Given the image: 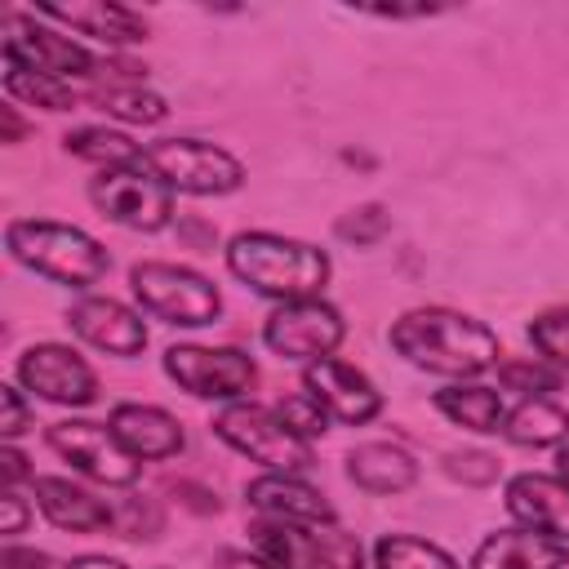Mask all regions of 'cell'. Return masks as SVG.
I'll use <instances>...</instances> for the list:
<instances>
[{
    "mask_svg": "<svg viewBox=\"0 0 569 569\" xmlns=\"http://www.w3.org/2000/svg\"><path fill=\"white\" fill-rule=\"evenodd\" d=\"M391 347L427 369V373H445V378H476L485 369L498 365L502 347L498 333L489 325H480L467 311L453 307H413L391 325Z\"/></svg>",
    "mask_w": 569,
    "mask_h": 569,
    "instance_id": "obj_1",
    "label": "cell"
},
{
    "mask_svg": "<svg viewBox=\"0 0 569 569\" xmlns=\"http://www.w3.org/2000/svg\"><path fill=\"white\" fill-rule=\"evenodd\" d=\"M227 271L262 298L302 302V298H320L329 280V253L293 236L240 231L227 244Z\"/></svg>",
    "mask_w": 569,
    "mask_h": 569,
    "instance_id": "obj_2",
    "label": "cell"
},
{
    "mask_svg": "<svg viewBox=\"0 0 569 569\" xmlns=\"http://www.w3.org/2000/svg\"><path fill=\"white\" fill-rule=\"evenodd\" d=\"M4 244L22 267H31L58 284H71V289H89L111 267L107 249L89 231L49 222V218H13L4 227Z\"/></svg>",
    "mask_w": 569,
    "mask_h": 569,
    "instance_id": "obj_3",
    "label": "cell"
},
{
    "mask_svg": "<svg viewBox=\"0 0 569 569\" xmlns=\"http://www.w3.org/2000/svg\"><path fill=\"white\" fill-rule=\"evenodd\" d=\"M249 542L258 556L276 560L280 569H360L365 551L360 538L338 525H307V520H253Z\"/></svg>",
    "mask_w": 569,
    "mask_h": 569,
    "instance_id": "obj_4",
    "label": "cell"
},
{
    "mask_svg": "<svg viewBox=\"0 0 569 569\" xmlns=\"http://www.w3.org/2000/svg\"><path fill=\"white\" fill-rule=\"evenodd\" d=\"M129 284H133L138 307L160 316L164 325L200 329V325H213L222 311V293L213 289V280L178 262H138L129 271Z\"/></svg>",
    "mask_w": 569,
    "mask_h": 569,
    "instance_id": "obj_5",
    "label": "cell"
},
{
    "mask_svg": "<svg viewBox=\"0 0 569 569\" xmlns=\"http://www.w3.org/2000/svg\"><path fill=\"white\" fill-rule=\"evenodd\" d=\"M147 169L169 187L187 196H231L244 182V164L213 142L200 138H160L147 147Z\"/></svg>",
    "mask_w": 569,
    "mask_h": 569,
    "instance_id": "obj_6",
    "label": "cell"
},
{
    "mask_svg": "<svg viewBox=\"0 0 569 569\" xmlns=\"http://www.w3.org/2000/svg\"><path fill=\"white\" fill-rule=\"evenodd\" d=\"M213 436H218L222 445H231L236 453L262 462L267 471L298 476V471H307V467L316 462V458H311V445H307L302 436H293V431L276 418V409H262V405H244V400L227 405V409L213 418Z\"/></svg>",
    "mask_w": 569,
    "mask_h": 569,
    "instance_id": "obj_7",
    "label": "cell"
},
{
    "mask_svg": "<svg viewBox=\"0 0 569 569\" xmlns=\"http://www.w3.org/2000/svg\"><path fill=\"white\" fill-rule=\"evenodd\" d=\"M89 200L98 204L102 218L133 227V231H160L173 218V191L147 169H98L89 182Z\"/></svg>",
    "mask_w": 569,
    "mask_h": 569,
    "instance_id": "obj_8",
    "label": "cell"
},
{
    "mask_svg": "<svg viewBox=\"0 0 569 569\" xmlns=\"http://www.w3.org/2000/svg\"><path fill=\"white\" fill-rule=\"evenodd\" d=\"M164 373L200 400H231V405L258 382V365L240 347H196V342L169 347Z\"/></svg>",
    "mask_w": 569,
    "mask_h": 569,
    "instance_id": "obj_9",
    "label": "cell"
},
{
    "mask_svg": "<svg viewBox=\"0 0 569 569\" xmlns=\"http://www.w3.org/2000/svg\"><path fill=\"white\" fill-rule=\"evenodd\" d=\"M347 325L338 316V307H329L325 298H302V302H280L267 325H262V342L284 356V360H325L333 356V347L342 342Z\"/></svg>",
    "mask_w": 569,
    "mask_h": 569,
    "instance_id": "obj_10",
    "label": "cell"
},
{
    "mask_svg": "<svg viewBox=\"0 0 569 569\" xmlns=\"http://www.w3.org/2000/svg\"><path fill=\"white\" fill-rule=\"evenodd\" d=\"M4 67H27L58 80H89L98 58L71 36H58L22 13H4Z\"/></svg>",
    "mask_w": 569,
    "mask_h": 569,
    "instance_id": "obj_11",
    "label": "cell"
},
{
    "mask_svg": "<svg viewBox=\"0 0 569 569\" xmlns=\"http://www.w3.org/2000/svg\"><path fill=\"white\" fill-rule=\"evenodd\" d=\"M44 440H49V449L58 453V458H67L76 471H84L89 480H98V485H133L138 480V458L116 440V431L111 427H102V422H84V418H76V422H53L49 431H44Z\"/></svg>",
    "mask_w": 569,
    "mask_h": 569,
    "instance_id": "obj_12",
    "label": "cell"
},
{
    "mask_svg": "<svg viewBox=\"0 0 569 569\" xmlns=\"http://www.w3.org/2000/svg\"><path fill=\"white\" fill-rule=\"evenodd\" d=\"M18 382L36 391L49 405H71L84 409L98 400V378L93 369L62 342H36L18 356Z\"/></svg>",
    "mask_w": 569,
    "mask_h": 569,
    "instance_id": "obj_13",
    "label": "cell"
},
{
    "mask_svg": "<svg viewBox=\"0 0 569 569\" xmlns=\"http://www.w3.org/2000/svg\"><path fill=\"white\" fill-rule=\"evenodd\" d=\"M302 391H307L329 418H338V422H347V427H360V422H369V418L382 413V391H378L356 365L333 360V356L311 360V365L302 369Z\"/></svg>",
    "mask_w": 569,
    "mask_h": 569,
    "instance_id": "obj_14",
    "label": "cell"
},
{
    "mask_svg": "<svg viewBox=\"0 0 569 569\" xmlns=\"http://www.w3.org/2000/svg\"><path fill=\"white\" fill-rule=\"evenodd\" d=\"M67 325H71L89 347H98V351H107V356H138V351L147 347V325H142V316H138L133 307L116 302V298H98V293H93V298L71 302Z\"/></svg>",
    "mask_w": 569,
    "mask_h": 569,
    "instance_id": "obj_15",
    "label": "cell"
},
{
    "mask_svg": "<svg viewBox=\"0 0 569 569\" xmlns=\"http://www.w3.org/2000/svg\"><path fill=\"white\" fill-rule=\"evenodd\" d=\"M507 511L525 529H538L556 542H569V485L560 476H542V471L511 476L507 480Z\"/></svg>",
    "mask_w": 569,
    "mask_h": 569,
    "instance_id": "obj_16",
    "label": "cell"
},
{
    "mask_svg": "<svg viewBox=\"0 0 569 569\" xmlns=\"http://www.w3.org/2000/svg\"><path fill=\"white\" fill-rule=\"evenodd\" d=\"M107 427L116 431V440L133 453V458H147V462H160V458H173L182 453V427L173 413L156 409V405H116Z\"/></svg>",
    "mask_w": 569,
    "mask_h": 569,
    "instance_id": "obj_17",
    "label": "cell"
},
{
    "mask_svg": "<svg viewBox=\"0 0 569 569\" xmlns=\"http://www.w3.org/2000/svg\"><path fill=\"white\" fill-rule=\"evenodd\" d=\"M249 507H258L262 516L271 520H307V525H333V502L311 489L307 480L298 476H284V471H267L258 480H249L244 489Z\"/></svg>",
    "mask_w": 569,
    "mask_h": 569,
    "instance_id": "obj_18",
    "label": "cell"
},
{
    "mask_svg": "<svg viewBox=\"0 0 569 569\" xmlns=\"http://www.w3.org/2000/svg\"><path fill=\"white\" fill-rule=\"evenodd\" d=\"M31 489H36V507L44 511L49 525L58 529H71V533H98V529H111L116 525V511L93 498L89 489L62 480V476H31Z\"/></svg>",
    "mask_w": 569,
    "mask_h": 569,
    "instance_id": "obj_19",
    "label": "cell"
},
{
    "mask_svg": "<svg viewBox=\"0 0 569 569\" xmlns=\"http://www.w3.org/2000/svg\"><path fill=\"white\" fill-rule=\"evenodd\" d=\"M565 565H569V547L538 529H498L471 556V569H565Z\"/></svg>",
    "mask_w": 569,
    "mask_h": 569,
    "instance_id": "obj_20",
    "label": "cell"
},
{
    "mask_svg": "<svg viewBox=\"0 0 569 569\" xmlns=\"http://www.w3.org/2000/svg\"><path fill=\"white\" fill-rule=\"evenodd\" d=\"M36 13L53 18V22H67L71 31L80 36H93L102 44H138L147 40V22L124 9V4H111V0H71V4H40Z\"/></svg>",
    "mask_w": 569,
    "mask_h": 569,
    "instance_id": "obj_21",
    "label": "cell"
},
{
    "mask_svg": "<svg viewBox=\"0 0 569 569\" xmlns=\"http://www.w3.org/2000/svg\"><path fill=\"white\" fill-rule=\"evenodd\" d=\"M347 476L365 493H400V489H409L418 480V462L400 445L369 440V445H356L347 453Z\"/></svg>",
    "mask_w": 569,
    "mask_h": 569,
    "instance_id": "obj_22",
    "label": "cell"
},
{
    "mask_svg": "<svg viewBox=\"0 0 569 569\" xmlns=\"http://www.w3.org/2000/svg\"><path fill=\"white\" fill-rule=\"evenodd\" d=\"M431 405L449 422H458L467 431H502V418H507L502 396L493 387H485V382H449V387H440L431 396Z\"/></svg>",
    "mask_w": 569,
    "mask_h": 569,
    "instance_id": "obj_23",
    "label": "cell"
},
{
    "mask_svg": "<svg viewBox=\"0 0 569 569\" xmlns=\"http://www.w3.org/2000/svg\"><path fill=\"white\" fill-rule=\"evenodd\" d=\"M502 436L511 445H529V449H542V445H560L569 436V409H560L556 400L547 396H529L520 400L507 418H502Z\"/></svg>",
    "mask_w": 569,
    "mask_h": 569,
    "instance_id": "obj_24",
    "label": "cell"
},
{
    "mask_svg": "<svg viewBox=\"0 0 569 569\" xmlns=\"http://www.w3.org/2000/svg\"><path fill=\"white\" fill-rule=\"evenodd\" d=\"M67 156H80L98 169H138L147 164V147H138L129 133L120 129H98V124H84V129H71L62 138Z\"/></svg>",
    "mask_w": 569,
    "mask_h": 569,
    "instance_id": "obj_25",
    "label": "cell"
},
{
    "mask_svg": "<svg viewBox=\"0 0 569 569\" xmlns=\"http://www.w3.org/2000/svg\"><path fill=\"white\" fill-rule=\"evenodd\" d=\"M84 102L102 107L107 116H120L129 124H160L169 116L164 98L142 89V84H89L84 89Z\"/></svg>",
    "mask_w": 569,
    "mask_h": 569,
    "instance_id": "obj_26",
    "label": "cell"
},
{
    "mask_svg": "<svg viewBox=\"0 0 569 569\" xmlns=\"http://www.w3.org/2000/svg\"><path fill=\"white\" fill-rule=\"evenodd\" d=\"M4 93L18 98V102L44 107V111H71V107L84 102V93L71 80L40 76V71H27V67H4Z\"/></svg>",
    "mask_w": 569,
    "mask_h": 569,
    "instance_id": "obj_27",
    "label": "cell"
},
{
    "mask_svg": "<svg viewBox=\"0 0 569 569\" xmlns=\"http://www.w3.org/2000/svg\"><path fill=\"white\" fill-rule=\"evenodd\" d=\"M373 565L378 569H462L445 547L413 533H382L373 542Z\"/></svg>",
    "mask_w": 569,
    "mask_h": 569,
    "instance_id": "obj_28",
    "label": "cell"
},
{
    "mask_svg": "<svg viewBox=\"0 0 569 569\" xmlns=\"http://www.w3.org/2000/svg\"><path fill=\"white\" fill-rule=\"evenodd\" d=\"M493 369H498V382H502L507 391H520L525 400H529V396H547V391L560 387V373L547 369V365L533 360V356H529V360H498Z\"/></svg>",
    "mask_w": 569,
    "mask_h": 569,
    "instance_id": "obj_29",
    "label": "cell"
},
{
    "mask_svg": "<svg viewBox=\"0 0 569 569\" xmlns=\"http://www.w3.org/2000/svg\"><path fill=\"white\" fill-rule=\"evenodd\" d=\"M529 342L542 351V360L569 369V307H556V311H542L529 320Z\"/></svg>",
    "mask_w": 569,
    "mask_h": 569,
    "instance_id": "obj_30",
    "label": "cell"
},
{
    "mask_svg": "<svg viewBox=\"0 0 569 569\" xmlns=\"http://www.w3.org/2000/svg\"><path fill=\"white\" fill-rule=\"evenodd\" d=\"M276 418L293 431V436H302V440H311V436H320L325 431V422H329V413L307 396V391H298V396H284V400H276Z\"/></svg>",
    "mask_w": 569,
    "mask_h": 569,
    "instance_id": "obj_31",
    "label": "cell"
},
{
    "mask_svg": "<svg viewBox=\"0 0 569 569\" xmlns=\"http://www.w3.org/2000/svg\"><path fill=\"white\" fill-rule=\"evenodd\" d=\"M387 227H391V213L382 204H360V209L338 218V236L351 240V244H373V240L387 236Z\"/></svg>",
    "mask_w": 569,
    "mask_h": 569,
    "instance_id": "obj_32",
    "label": "cell"
},
{
    "mask_svg": "<svg viewBox=\"0 0 569 569\" xmlns=\"http://www.w3.org/2000/svg\"><path fill=\"white\" fill-rule=\"evenodd\" d=\"M445 471H449L453 480H467V485H489V480L498 476V458L467 449V453H449V458H445Z\"/></svg>",
    "mask_w": 569,
    "mask_h": 569,
    "instance_id": "obj_33",
    "label": "cell"
},
{
    "mask_svg": "<svg viewBox=\"0 0 569 569\" xmlns=\"http://www.w3.org/2000/svg\"><path fill=\"white\" fill-rule=\"evenodd\" d=\"M0 409H4V418H0V436H4V440H18V436L31 427V409H27L22 391H18V387H0Z\"/></svg>",
    "mask_w": 569,
    "mask_h": 569,
    "instance_id": "obj_34",
    "label": "cell"
},
{
    "mask_svg": "<svg viewBox=\"0 0 569 569\" xmlns=\"http://www.w3.org/2000/svg\"><path fill=\"white\" fill-rule=\"evenodd\" d=\"M116 525L124 529V538H156V529H160L156 511H151V507H142V502H129V507L116 516Z\"/></svg>",
    "mask_w": 569,
    "mask_h": 569,
    "instance_id": "obj_35",
    "label": "cell"
},
{
    "mask_svg": "<svg viewBox=\"0 0 569 569\" xmlns=\"http://www.w3.org/2000/svg\"><path fill=\"white\" fill-rule=\"evenodd\" d=\"M0 471H4V489H13L18 480H27V476H31L27 453H18L13 445H4V449H0Z\"/></svg>",
    "mask_w": 569,
    "mask_h": 569,
    "instance_id": "obj_36",
    "label": "cell"
},
{
    "mask_svg": "<svg viewBox=\"0 0 569 569\" xmlns=\"http://www.w3.org/2000/svg\"><path fill=\"white\" fill-rule=\"evenodd\" d=\"M0 507H4V533H9V538L22 533V529H27V502L18 498V489H4Z\"/></svg>",
    "mask_w": 569,
    "mask_h": 569,
    "instance_id": "obj_37",
    "label": "cell"
},
{
    "mask_svg": "<svg viewBox=\"0 0 569 569\" xmlns=\"http://www.w3.org/2000/svg\"><path fill=\"white\" fill-rule=\"evenodd\" d=\"M218 569H280V565L267 560V556H253V551H222Z\"/></svg>",
    "mask_w": 569,
    "mask_h": 569,
    "instance_id": "obj_38",
    "label": "cell"
},
{
    "mask_svg": "<svg viewBox=\"0 0 569 569\" xmlns=\"http://www.w3.org/2000/svg\"><path fill=\"white\" fill-rule=\"evenodd\" d=\"M0 565H4V569H44L49 556H40V551H22V547H4Z\"/></svg>",
    "mask_w": 569,
    "mask_h": 569,
    "instance_id": "obj_39",
    "label": "cell"
},
{
    "mask_svg": "<svg viewBox=\"0 0 569 569\" xmlns=\"http://www.w3.org/2000/svg\"><path fill=\"white\" fill-rule=\"evenodd\" d=\"M0 124H4L0 142H9V147H13V142H22V133H27V129H22V120H18V111H13V107H0Z\"/></svg>",
    "mask_w": 569,
    "mask_h": 569,
    "instance_id": "obj_40",
    "label": "cell"
},
{
    "mask_svg": "<svg viewBox=\"0 0 569 569\" xmlns=\"http://www.w3.org/2000/svg\"><path fill=\"white\" fill-rule=\"evenodd\" d=\"M67 569H124V565L111 560V556H76Z\"/></svg>",
    "mask_w": 569,
    "mask_h": 569,
    "instance_id": "obj_41",
    "label": "cell"
},
{
    "mask_svg": "<svg viewBox=\"0 0 569 569\" xmlns=\"http://www.w3.org/2000/svg\"><path fill=\"white\" fill-rule=\"evenodd\" d=\"M556 476H560V480L569 485V445H565V449L556 453Z\"/></svg>",
    "mask_w": 569,
    "mask_h": 569,
    "instance_id": "obj_42",
    "label": "cell"
}]
</instances>
